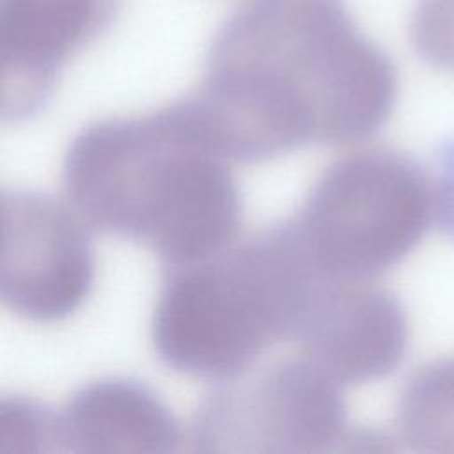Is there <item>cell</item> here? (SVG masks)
Listing matches in <instances>:
<instances>
[{"instance_id": "obj_1", "label": "cell", "mask_w": 454, "mask_h": 454, "mask_svg": "<svg viewBox=\"0 0 454 454\" xmlns=\"http://www.w3.org/2000/svg\"><path fill=\"white\" fill-rule=\"evenodd\" d=\"M397 99L387 53L342 0H245L209 44L197 126L231 161H262L310 144L378 131Z\"/></svg>"}, {"instance_id": "obj_2", "label": "cell", "mask_w": 454, "mask_h": 454, "mask_svg": "<svg viewBox=\"0 0 454 454\" xmlns=\"http://www.w3.org/2000/svg\"><path fill=\"white\" fill-rule=\"evenodd\" d=\"M229 163L181 99L83 128L62 183L85 223L142 243L170 268L234 239L241 202Z\"/></svg>"}, {"instance_id": "obj_3", "label": "cell", "mask_w": 454, "mask_h": 454, "mask_svg": "<svg viewBox=\"0 0 454 454\" xmlns=\"http://www.w3.org/2000/svg\"><path fill=\"white\" fill-rule=\"evenodd\" d=\"M317 280L287 225L170 266L151 317L154 351L186 376H239L294 335Z\"/></svg>"}, {"instance_id": "obj_4", "label": "cell", "mask_w": 454, "mask_h": 454, "mask_svg": "<svg viewBox=\"0 0 454 454\" xmlns=\"http://www.w3.org/2000/svg\"><path fill=\"white\" fill-rule=\"evenodd\" d=\"M434 222L433 179L408 156L362 147L330 163L286 225L319 278H372Z\"/></svg>"}, {"instance_id": "obj_5", "label": "cell", "mask_w": 454, "mask_h": 454, "mask_svg": "<svg viewBox=\"0 0 454 454\" xmlns=\"http://www.w3.org/2000/svg\"><path fill=\"white\" fill-rule=\"evenodd\" d=\"M340 383L303 356L231 378L199 408L192 440L202 452L351 450L374 438L348 429Z\"/></svg>"}, {"instance_id": "obj_6", "label": "cell", "mask_w": 454, "mask_h": 454, "mask_svg": "<svg viewBox=\"0 0 454 454\" xmlns=\"http://www.w3.org/2000/svg\"><path fill=\"white\" fill-rule=\"evenodd\" d=\"M0 213L4 307L34 323L69 317L94 278L85 222L69 204L30 190H5Z\"/></svg>"}, {"instance_id": "obj_7", "label": "cell", "mask_w": 454, "mask_h": 454, "mask_svg": "<svg viewBox=\"0 0 454 454\" xmlns=\"http://www.w3.org/2000/svg\"><path fill=\"white\" fill-rule=\"evenodd\" d=\"M401 301L371 278H319L294 332L298 355L340 385L390 374L408 348Z\"/></svg>"}, {"instance_id": "obj_8", "label": "cell", "mask_w": 454, "mask_h": 454, "mask_svg": "<svg viewBox=\"0 0 454 454\" xmlns=\"http://www.w3.org/2000/svg\"><path fill=\"white\" fill-rule=\"evenodd\" d=\"M119 0H0V112L35 114L62 69L112 23Z\"/></svg>"}, {"instance_id": "obj_9", "label": "cell", "mask_w": 454, "mask_h": 454, "mask_svg": "<svg viewBox=\"0 0 454 454\" xmlns=\"http://www.w3.org/2000/svg\"><path fill=\"white\" fill-rule=\"evenodd\" d=\"M57 434L60 447L78 454H161L181 438L165 403L121 378L76 390L57 415Z\"/></svg>"}, {"instance_id": "obj_10", "label": "cell", "mask_w": 454, "mask_h": 454, "mask_svg": "<svg viewBox=\"0 0 454 454\" xmlns=\"http://www.w3.org/2000/svg\"><path fill=\"white\" fill-rule=\"evenodd\" d=\"M395 434L420 454H454V355L420 365L404 383Z\"/></svg>"}, {"instance_id": "obj_11", "label": "cell", "mask_w": 454, "mask_h": 454, "mask_svg": "<svg viewBox=\"0 0 454 454\" xmlns=\"http://www.w3.org/2000/svg\"><path fill=\"white\" fill-rule=\"evenodd\" d=\"M59 447L57 415L12 397L0 404V454H41Z\"/></svg>"}, {"instance_id": "obj_12", "label": "cell", "mask_w": 454, "mask_h": 454, "mask_svg": "<svg viewBox=\"0 0 454 454\" xmlns=\"http://www.w3.org/2000/svg\"><path fill=\"white\" fill-rule=\"evenodd\" d=\"M410 41L422 60L454 73V0H417Z\"/></svg>"}, {"instance_id": "obj_13", "label": "cell", "mask_w": 454, "mask_h": 454, "mask_svg": "<svg viewBox=\"0 0 454 454\" xmlns=\"http://www.w3.org/2000/svg\"><path fill=\"white\" fill-rule=\"evenodd\" d=\"M433 195L434 220L445 234L454 238V142L445 144L438 154Z\"/></svg>"}]
</instances>
